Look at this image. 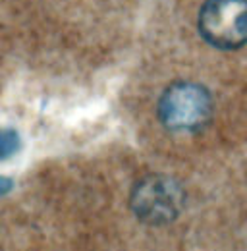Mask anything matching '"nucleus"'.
I'll use <instances>...</instances> for the list:
<instances>
[{
	"mask_svg": "<svg viewBox=\"0 0 247 251\" xmlns=\"http://www.w3.org/2000/svg\"><path fill=\"white\" fill-rule=\"evenodd\" d=\"M213 114L211 93L191 81H178L170 85L158 100L160 122L170 131L189 133L197 131L209 122Z\"/></svg>",
	"mask_w": 247,
	"mask_h": 251,
	"instance_id": "nucleus-1",
	"label": "nucleus"
},
{
	"mask_svg": "<svg viewBox=\"0 0 247 251\" xmlns=\"http://www.w3.org/2000/svg\"><path fill=\"white\" fill-rule=\"evenodd\" d=\"M10 188H12V182L8 178H2L0 176V195H4L6 191H10Z\"/></svg>",
	"mask_w": 247,
	"mask_h": 251,
	"instance_id": "nucleus-5",
	"label": "nucleus"
},
{
	"mask_svg": "<svg viewBox=\"0 0 247 251\" xmlns=\"http://www.w3.org/2000/svg\"><path fill=\"white\" fill-rule=\"evenodd\" d=\"M22 147L20 133L12 127H2L0 129V160L14 157Z\"/></svg>",
	"mask_w": 247,
	"mask_h": 251,
	"instance_id": "nucleus-4",
	"label": "nucleus"
},
{
	"mask_svg": "<svg viewBox=\"0 0 247 251\" xmlns=\"http://www.w3.org/2000/svg\"><path fill=\"white\" fill-rule=\"evenodd\" d=\"M199 33L222 50L247 43V0H207L199 10Z\"/></svg>",
	"mask_w": 247,
	"mask_h": 251,
	"instance_id": "nucleus-2",
	"label": "nucleus"
},
{
	"mask_svg": "<svg viewBox=\"0 0 247 251\" xmlns=\"http://www.w3.org/2000/svg\"><path fill=\"white\" fill-rule=\"evenodd\" d=\"M184 199V189L174 178L153 174L137 182L129 201L137 219L151 226H162L178 219Z\"/></svg>",
	"mask_w": 247,
	"mask_h": 251,
	"instance_id": "nucleus-3",
	"label": "nucleus"
}]
</instances>
